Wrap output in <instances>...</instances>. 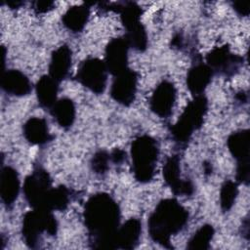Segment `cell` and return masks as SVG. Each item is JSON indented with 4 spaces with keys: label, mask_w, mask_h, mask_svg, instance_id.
I'll list each match as a JSON object with an SVG mask.
<instances>
[{
    "label": "cell",
    "mask_w": 250,
    "mask_h": 250,
    "mask_svg": "<svg viewBox=\"0 0 250 250\" xmlns=\"http://www.w3.org/2000/svg\"><path fill=\"white\" fill-rule=\"evenodd\" d=\"M238 194L237 184L233 181H226L220 190V205L223 211L227 212L231 209Z\"/></svg>",
    "instance_id": "26"
},
{
    "label": "cell",
    "mask_w": 250,
    "mask_h": 250,
    "mask_svg": "<svg viewBox=\"0 0 250 250\" xmlns=\"http://www.w3.org/2000/svg\"><path fill=\"white\" fill-rule=\"evenodd\" d=\"M89 14L90 8L86 4L73 6L63 14L62 23L71 32H80L88 21Z\"/></svg>",
    "instance_id": "22"
},
{
    "label": "cell",
    "mask_w": 250,
    "mask_h": 250,
    "mask_svg": "<svg viewBox=\"0 0 250 250\" xmlns=\"http://www.w3.org/2000/svg\"><path fill=\"white\" fill-rule=\"evenodd\" d=\"M83 218L95 249H115V234L119 228L120 209L106 193L91 196L85 204Z\"/></svg>",
    "instance_id": "1"
},
{
    "label": "cell",
    "mask_w": 250,
    "mask_h": 250,
    "mask_svg": "<svg viewBox=\"0 0 250 250\" xmlns=\"http://www.w3.org/2000/svg\"><path fill=\"white\" fill-rule=\"evenodd\" d=\"M71 67V50L66 45L57 48L52 56L49 64V75L56 81H62Z\"/></svg>",
    "instance_id": "16"
},
{
    "label": "cell",
    "mask_w": 250,
    "mask_h": 250,
    "mask_svg": "<svg viewBox=\"0 0 250 250\" xmlns=\"http://www.w3.org/2000/svg\"><path fill=\"white\" fill-rule=\"evenodd\" d=\"M57 229V221L52 211L33 209L23 217L21 233L25 244L30 248H36L43 232L55 235Z\"/></svg>",
    "instance_id": "6"
},
{
    "label": "cell",
    "mask_w": 250,
    "mask_h": 250,
    "mask_svg": "<svg viewBox=\"0 0 250 250\" xmlns=\"http://www.w3.org/2000/svg\"><path fill=\"white\" fill-rule=\"evenodd\" d=\"M110 160L113 163H121L126 158V152L120 148H114L111 153H109Z\"/></svg>",
    "instance_id": "30"
},
{
    "label": "cell",
    "mask_w": 250,
    "mask_h": 250,
    "mask_svg": "<svg viewBox=\"0 0 250 250\" xmlns=\"http://www.w3.org/2000/svg\"><path fill=\"white\" fill-rule=\"evenodd\" d=\"M142 233V224L138 219L131 218L118 228L115 234L116 248L133 249L140 240Z\"/></svg>",
    "instance_id": "18"
},
{
    "label": "cell",
    "mask_w": 250,
    "mask_h": 250,
    "mask_svg": "<svg viewBox=\"0 0 250 250\" xmlns=\"http://www.w3.org/2000/svg\"><path fill=\"white\" fill-rule=\"evenodd\" d=\"M233 10L240 16H248L250 8L248 2H242V1H235L232 3Z\"/></svg>",
    "instance_id": "29"
},
{
    "label": "cell",
    "mask_w": 250,
    "mask_h": 250,
    "mask_svg": "<svg viewBox=\"0 0 250 250\" xmlns=\"http://www.w3.org/2000/svg\"><path fill=\"white\" fill-rule=\"evenodd\" d=\"M230 154L236 159L237 163H249L250 134L249 130H239L233 132L227 141Z\"/></svg>",
    "instance_id": "20"
},
{
    "label": "cell",
    "mask_w": 250,
    "mask_h": 250,
    "mask_svg": "<svg viewBox=\"0 0 250 250\" xmlns=\"http://www.w3.org/2000/svg\"><path fill=\"white\" fill-rule=\"evenodd\" d=\"M158 145L147 135L136 138L131 146V157L135 179L140 183H148L154 176L158 159Z\"/></svg>",
    "instance_id": "4"
},
{
    "label": "cell",
    "mask_w": 250,
    "mask_h": 250,
    "mask_svg": "<svg viewBox=\"0 0 250 250\" xmlns=\"http://www.w3.org/2000/svg\"><path fill=\"white\" fill-rule=\"evenodd\" d=\"M206 64L213 72L226 76L233 75L242 63V59L232 54L226 45L215 47L206 56Z\"/></svg>",
    "instance_id": "9"
},
{
    "label": "cell",
    "mask_w": 250,
    "mask_h": 250,
    "mask_svg": "<svg viewBox=\"0 0 250 250\" xmlns=\"http://www.w3.org/2000/svg\"><path fill=\"white\" fill-rule=\"evenodd\" d=\"M22 131L25 140L31 145L43 146L52 139L46 120L40 117L29 118L24 123Z\"/></svg>",
    "instance_id": "19"
},
{
    "label": "cell",
    "mask_w": 250,
    "mask_h": 250,
    "mask_svg": "<svg viewBox=\"0 0 250 250\" xmlns=\"http://www.w3.org/2000/svg\"><path fill=\"white\" fill-rule=\"evenodd\" d=\"M107 72L104 62L97 58H89L81 62L76 79L91 92L101 94L106 86Z\"/></svg>",
    "instance_id": "7"
},
{
    "label": "cell",
    "mask_w": 250,
    "mask_h": 250,
    "mask_svg": "<svg viewBox=\"0 0 250 250\" xmlns=\"http://www.w3.org/2000/svg\"><path fill=\"white\" fill-rule=\"evenodd\" d=\"M129 44L125 37L112 39L105 48L104 63L107 71L112 75H117L128 68Z\"/></svg>",
    "instance_id": "13"
},
{
    "label": "cell",
    "mask_w": 250,
    "mask_h": 250,
    "mask_svg": "<svg viewBox=\"0 0 250 250\" xmlns=\"http://www.w3.org/2000/svg\"><path fill=\"white\" fill-rule=\"evenodd\" d=\"M112 10L120 14L122 24L126 29L125 39L129 46L137 51H145L147 47V35L145 26L141 22L142 9L135 2L113 3Z\"/></svg>",
    "instance_id": "5"
},
{
    "label": "cell",
    "mask_w": 250,
    "mask_h": 250,
    "mask_svg": "<svg viewBox=\"0 0 250 250\" xmlns=\"http://www.w3.org/2000/svg\"><path fill=\"white\" fill-rule=\"evenodd\" d=\"M1 87L7 94L17 97L25 96L31 91L29 79L17 69H9L3 73Z\"/></svg>",
    "instance_id": "17"
},
{
    "label": "cell",
    "mask_w": 250,
    "mask_h": 250,
    "mask_svg": "<svg viewBox=\"0 0 250 250\" xmlns=\"http://www.w3.org/2000/svg\"><path fill=\"white\" fill-rule=\"evenodd\" d=\"M236 99L239 101V102H246L247 101V96L245 93L243 92H240L236 95Z\"/></svg>",
    "instance_id": "32"
},
{
    "label": "cell",
    "mask_w": 250,
    "mask_h": 250,
    "mask_svg": "<svg viewBox=\"0 0 250 250\" xmlns=\"http://www.w3.org/2000/svg\"><path fill=\"white\" fill-rule=\"evenodd\" d=\"M188 220V211L176 199H163L156 205L148 218L149 236L161 246L172 248L171 236L181 231Z\"/></svg>",
    "instance_id": "2"
},
{
    "label": "cell",
    "mask_w": 250,
    "mask_h": 250,
    "mask_svg": "<svg viewBox=\"0 0 250 250\" xmlns=\"http://www.w3.org/2000/svg\"><path fill=\"white\" fill-rule=\"evenodd\" d=\"M213 73L212 69L203 62H196L189 68L187 75V86L193 97L203 95L211 82Z\"/></svg>",
    "instance_id": "15"
},
{
    "label": "cell",
    "mask_w": 250,
    "mask_h": 250,
    "mask_svg": "<svg viewBox=\"0 0 250 250\" xmlns=\"http://www.w3.org/2000/svg\"><path fill=\"white\" fill-rule=\"evenodd\" d=\"M203 166H204V171H205V173H206V174H210V173H211V164L205 163V164H203Z\"/></svg>",
    "instance_id": "33"
},
{
    "label": "cell",
    "mask_w": 250,
    "mask_h": 250,
    "mask_svg": "<svg viewBox=\"0 0 250 250\" xmlns=\"http://www.w3.org/2000/svg\"><path fill=\"white\" fill-rule=\"evenodd\" d=\"M52 188L49 174L43 168L38 167L24 180V197L33 209H41L43 208L47 194Z\"/></svg>",
    "instance_id": "8"
},
{
    "label": "cell",
    "mask_w": 250,
    "mask_h": 250,
    "mask_svg": "<svg viewBox=\"0 0 250 250\" xmlns=\"http://www.w3.org/2000/svg\"><path fill=\"white\" fill-rule=\"evenodd\" d=\"M163 178L175 195L188 196L193 193L194 187L189 180L181 178L180 158L178 155L168 157L163 166Z\"/></svg>",
    "instance_id": "12"
},
{
    "label": "cell",
    "mask_w": 250,
    "mask_h": 250,
    "mask_svg": "<svg viewBox=\"0 0 250 250\" xmlns=\"http://www.w3.org/2000/svg\"><path fill=\"white\" fill-rule=\"evenodd\" d=\"M214 228L211 225H204L198 229L188 242L187 248L190 250H205L210 246L214 236Z\"/></svg>",
    "instance_id": "25"
},
{
    "label": "cell",
    "mask_w": 250,
    "mask_h": 250,
    "mask_svg": "<svg viewBox=\"0 0 250 250\" xmlns=\"http://www.w3.org/2000/svg\"><path fill=\"white\" fill-rule=\"evenodd\" d=\"M138 85V74L127 68L123 72L115 75L110 87V96L122 105H130L136 97Z\"/></svg>",
    "instance_id": "10"
},
{
    "label": "cell",
    "mask_w": 250,
    "mask_h": 250,
    "mask_svg": "<svg viewBox=\"0 0 250 250\" xmlns=\"http://www.w3.org/2000/svg\"><path fill=\"white\" fill-rule=\"evenodd\" d=\"M208 109V102L204 95L193 97L171 127L170 133L179 146H186L194 131L198 130L204 121Z\"/></svg>",
    "instance_id": "3"
},
{
    "label": "cell",
    "mask_w": 250,
    "mask_h": 250,
    "mask_svg": "<svg viewBox=\"0 0 250 250\" xmlns=\"http://www.w3.org/2000/svg\"><path fill=\"white\" fill-rule=\"evenodd\" d=\"M21 4H22V2H20V1H9V2H7V5L10 6L11 8H19Z\"/></svg>",
    "instance_id": "31"
},
{
    "label": "cell",
    "mask_w": 250,
    "mask_h": 250,
    "mask_svg": "<svg viewBox=\"0 0 250 250\" xmlns=\"http://www.w3.org/2000/svg\"><path fill=\"white\" fill-rule=\"evenodd\" d=\"M51 113L62 128H69L75 120V104L72 100L68 98L58 100L52 106Z\"/></svg>",
    "instance_id": "23"
},
{
    "label": "cell",
    "mask_w": 250,
    "mask_h": 250,
    "mask_svg": "<svg viewBox=\"0 0 250 250\" xmlns=\"http://www.w3.org/2000/svg\"><path fill=\"white\" fill-rule=\"evenodd\" d=\"M176 97L177 92L174 84L168 80H163L155 87L149 101V107L157 116L166 118L172 113Z\"/></svg>",
    "instance_id": "11"
},
{
    "label": "cell",
    "mask_w": 250,
    "mask_h": 250,
    "mask_svg": "<svg viewBox=\"0 0 250 250\" xmlns=\"http://www.w3.org/2000/svg\"><path fill=\"white\" fill-rule=\"evenodd\" d=\"M110 156L109 153L105 150L97 151L91 160V166L95 173L97 174H104L109 168Z\"/></svg>",
    "instance_id": "27"
},
{
    "label": "cell",
    "mask_w": 250,
    "mask_h": 250,
    "mask_svg": "<svg viewBox=\"0 0 250 250\" xmlns=\"http://www.w3.org/2000/svg\"><path fill=\"white\" fill-rule=\"evenodd\" d=\"M54 6V2L52 1H36L33 3V9L39 14L47 13L52 10Z\"/></svg>",
    "instance_id": "28"
},
{
    "label": "cell",
    "mask_w": 250,
    "mask_h": 250,
    "mask_svg": "<svg viewBox=\"0 0 250 250\" xmlns=\"http://www.w3.org/2000/svg\"><path fill=\"white\" fill-rule=\"evenodd\" d=\"M20 190V180L17 171L4 166L0 173V196L6 207H10L16 201Z\"/></svg>",
    "instance_id": "14"
},
{
    "label": "cell",
    "mask_w": 250,
    "mask_h": 250,
    "mask_svg": "<svg viewBox=\"0 0 250 250\" xmlns=\"http://www.w3.org/2000/svg\"><path fill=\"white\" fill-rule=\"evenodd\" d=\"M59 82L50 75L42 76L36 83L35 91L38 104L44 108H52L56 104Z\"/></svg>",
    "instance_id": "21"
},
{
    "label": "cell",
    "mask_w": 250,
    "mask_h": 250,
    "mask_svg": "<svg viewBox=\"0 0 250 250\" xmlns=\"http://www.w3.org/2000/svg\"><path fill=\"white\" fill-rule=\"evenodd\" d=\"M70 197H71V193L67 188L63 186L52 188L48 192L43 208L41 209L49 210L52 212L55 210L57 211L64 210L70 202Z\"/></svg>",
    "instance_id": "24"
}]
</instances>
